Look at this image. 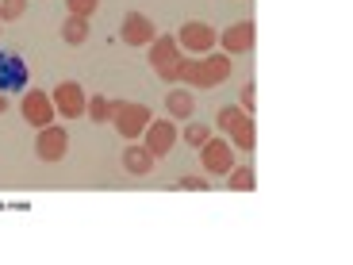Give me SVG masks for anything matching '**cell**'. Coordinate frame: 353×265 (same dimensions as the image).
<instances>
[{
  "label": "cell",
  "instance_id": "1",
  "mask_svg": "<svg viewBox=\"0 0 353 265\" xmlns=\"http://www.w3.org/2000/svg\"><path fill=\"white\" fill-rule=\"evenodd\" d=\"M230 54H203V58H181V81L185 88H215L230 77Z\"/></svg>",
  "mask_w": 353,
  "mask_h": 265
},
{
  "label": "cell",
  "instance_id": "2",
  "mask_svg": "<svg viewBox=\"0 0 353 265\" xmlns=\"http://www.w3.org/2000/svg\"><path fill=\"white\" fill-rule=\"evenodd\" d=\"M150 108L146 104H123V100H115V112H112V124H115V131L123 135V139H142V131L150 127Z\"/></svg>",
  "mask_w": 353,
  "mask_h": 265
},
{
  "label": "cell",
  "instance_id": "3",
  "mask_svg": "<svg viewBox=\"0 0 353 265\" xmlns=\"http://www.w3.org/2000/svg\"><path fill=\"white\" fill-rule=\"evenodd\" d=\"M50 100H54V108L62 112V119H81V115H85V104H88L85 88H81L77 81H58V85L50 88Z\"/></svg>",
  "mask_w": 353,
  "mask_h": 265
},
{
  "label": "cell",
  "instance_id": "4",
  "mask_svg": "<svg viewBox=\"0 0 353 265\" xmlns=\"http://www.w3.org/2000/svg\"><path fill=\"white\" fill-rule=\"evenodd\" d=\"M234 154H239V150H234L227 139H215V135H212V139L200 146V166L208 169V173L223 177V173H230V169H234Z\"/></svg>",
  "mask_w": 353,
  "mask_h": 265
},
{
  "label": "cell",
  "instance_id": "5",
  "mask_svg": "<svg viewBox=\"0 0 353 265\" xmlns=\"http://www.w3.org/2000/svg\"><path fill=\"white\" fill-rule=\"evenodd\" d=\"M19 112H23V119L31 127H50L54 115H58V108H54L50 92H43V88H31V92H23V104H19Z\"/></svg>",
  "mask_w": 353,
  "mask_h": 265
},
{
  "label": "cell",
  "instance_id": "6",
  "mask_svg": "<svg viewBox=\"0 0 353 265\" xmlns=\"http://www.w3.org/2000/svg\"><path fill=\"white\" fill-rule=\"evenodd\" d=\"M173 142H176V127L173 119H150V127L142 131V146L154 154V158H165L169 150H173Z\"/></svg>",
  "mask_w": 353,
  "mask_h": 265
},
{
  "label": "cell",
  "instance_id": "7",
  "mask_svg": "<svg viewBox=\"0 0 353 265\" xmlns=\"http://www.w3.org/2000/svg\"><path fill=\"white\" fill-rule=\"evenodd\" d=\"M65 150H70V135L65 127H39V139H35V154L43 161H62Z\"/></svg>",
  "mask_w": 353,
  "mask_h": 265
},
{
  "label": "cell",
  "instance_id": "8",
  "mask_svg": "<svg viewBox=\"0 0 353 265\" xmlns=\"http://www.w3.org/2000/svg\"><path fill=\"white\" fill-rule=\"evenodd\" d=\"M119 39H123L127 46H150L154 39H158V27H154V19L142 16V12H127L123 27H119Z\"/></svg>",
  "mask_w": 353,
  "mask_h": 265
},
{
  "label": "cell",
  "instance_id": "9",
  "mask_svg": "<svg viewBox=\"0 0 353 265\" xmlns=\"http://www.w3.org/2000/svg\"><path fill=\"white\" fill-rule=\"evenodd\" d=\"M254 39H257V27H254V19H242V23H230L227 31L219 35V46H223V54H246V50H254Z\"/></svg>",
  "mask_w": 353,
  "mask_h": 265
},
{
  "label": "cell",
  "instance_id": "10",
  "mask_svg": "<svg viewBox=\"0 0 353 265\" xmlns=\"http://www.w3.org/2000/svg\"><path fill=\"white\" fill-rule=\"evenodd\" d=\"M176 43L185 46L188 54H208V50L215 46V27H212V23H200V19H192V23L181 27Z\"/></svg>",
  "mask_w": 353,
  "mask_h": 265
},
{
  "label": "cell",
  "instance_id": "11",
  "mask_svg": "<svg viewBox=\"0 0 353 265\" xmlns=\"http://www.w3.org/2000/svg\"><path fill=\"white\" fill-rule=\"evenodd\" d=\"M176 58H181V43H176V35H158L150 43V58H146V62H150L154 73H158V70H165V66H173Z\"/></svg>",
  "mask_w": 353,
  "mask_h": 265
},
{
  "label": "cell",
  "instance_id": "12",
  "mask_svg": "<svg viewBox=\"0 0 353 265\" xmlns=\"http://www.w3.org/2000/svg\"><path fill=\"white\" fill-rule=\"evenodd\" d=\"M230 146L234 150H242V154H250L257 146V124H254V115H239V124L230 127Z\"/></svg>",
  "mask_w": 353,
  "mask_h": 265
},
{
  "label": "cell",
  "instance_id": "13",
  "mask_svg": "<svg viewBox=\"0 0 353 265\" xmlns=\"http://www.w3.org/2000/svg\"><path fill=\"white\" fill-rule=\"evenodd\" d=\"M154 161H158V158H154V154L146 150V146H142V142H131V146L123 150V169H127V173H134V177L150 173Z\"/></svg>",
  "mask_w": 353,
  "mask_h": 265
},
{
  "label": "cell",
  "instance_id": "14",
  "mask_svg": "<svg viewBox=\"0 0 353 265\" xmlns=\"http://www.w3.org/2000/svg\"><path fill=\"white\" fill-rule=\"evenodd\" d=\"M165 108H169V119H188V115L196 112V97L188 88H173L165 97Z\"/></svg>",
  "mask_w": 353,
  "mask_h": 265
},
{
  "label": "cell",
  "instance_id": "15",
  "mask_svg": "<svg viewBox=\"0 0 353 265\" xmlns=\"http://www.w3.org/2000/svg\"><path fill=\"white\" fill-rule=\"evenodd\" d=\"M112 112H115V100H108V97H92L85 104V115L92 124H112Z\"/></svg>",
  "mask_w": 353,
  "mask_h": 265
},
{
  "label": "cell",
  "instance_id": "16",
  "mask_svg": "<svg viewBox=\"0 0 353 265\" xmlns=\"http://www.w3.org/2000/svg\"><path fill=\"white\" fill-rule=\"evenodd\" d=\"M62 39H65L70 46H81V43L88 39V19H85V16H70V19L62 23Z\"/></svg>",
  "mask_w": 353,
  "mask_h": 265
},
{
  "label": "cell",
  "instance_id": "17",
  "mask_svg": "<svg viewBox=\"0 0 353 265\" xmlns=\"http://www.w3.org/2000/svg\"><path fill=\"white\" fill-rule=\"evenodd\" d=\"M254 181H257V177H254V169H250V166H234V169H230V185L227 188H234V193H254Z\"/></svg>",
  "mask_w": 353,
  "mask_h": 265
},
{
  "label": "cell",
  "instance_id": "18",
  "mask_svg": "<svg viewBox=\"0 0 353 265\" xmlns=\"http://www.w3.org/2000/svg\"><path fill=\"white\" fill-rule=\"evenodd\" d=\"M212 127H208V124H192V127H185V142H188V146H196V150H200V146H203V142H208V139H212Z\"/></svg>",
  "mask_w": 353,
  "mask_h": 265
},
{
  "label": "cell",
  "instance_id": "19",
  "mask_svg": "<svg viewBox=\"0 0 353 265\" xmlns=\"http://www.w3.org/2000/svg\"><path fill=\"white\" fill-rule=\"evenodd\" d=\"M27 12V0H0V23H12Z\"/></svg>",
  "mask_w": 353,
  "mask_h": 265
},
{
  "label": "cell",
  "instance_id": "20",
  "mask_svg": "<svg viewBox=\"0 0 353 265\" xmlns=\"http://www.w3.org/2000/svg\"><path fill=\"white\" fill-rule=\"evenodd\" d=\"M239 115H242V108H239V104L219 108V115H215V127H219V131H230V127L239 124Z\"/></svg>",
  "mask_w": 353,
  "mask_h": 265
},
{
  "label": "cell",
  "instance_id": "21",
  "mask_svg": "<svg viewBox=\"0 0 353 265\" xmlns=\"http://www.w3.org/2000/svg\"><path fill=\"white\" fill-rule=\"evenodd\" d=\"M65 8H70V16H85V19H92V12L100 8V0H65Z\"/></svg>",
  "mask_w": 353,
  "mask_h": 265
},
{
  "label": "cell",
  "instance_id": "22",
  "mask_svg": "<svg viewBox=\"0 0 353 265\" xmlns=\"http://www.w3.org/2000/svg\"><path fill=\"white\" fill-rule=\"evenodd\" d=\"M176 188H185V193H208L212 185H208L203 177H181V185H176Z\"/></svg>",
  "mask_w": 353,
  "mask_h": 265
},
{
  "label": "cell",
  "instance_id": "23",
  "mask_svg": "<svg viewBox=\"0 0 353 265\" xmlns=\"http://www.w3.org/2000/svg\"><path fill=\"white\" fill-rule=\"evenodd\" d=\"M254 92H257V85H254V81H250V85H242V104H239V108L254 112V104H257V97H254Z\"/></svg>",
  "mask_w": 353,
  "mask_h": 265
},
{
  "label": "cell",
  "instance_id": "24",
  "mask_svg": "<svg viewBox=\"0 0 353 265\" xmlns=\"http://www.w3.org/2000/svg\"><path fill=\"white\" fill-rule=\"evenodd\" d=\"M8 112V97H4V88H0V115Z\"/></svg>",
  "mask_w": 353,
  "mask_h": 265
}]
</instances>
